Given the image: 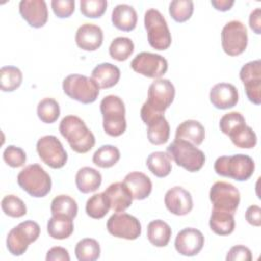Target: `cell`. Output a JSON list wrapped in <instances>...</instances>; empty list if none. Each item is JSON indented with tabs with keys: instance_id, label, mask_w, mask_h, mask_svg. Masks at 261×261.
I'll list each match as a JSON object with an SVG mask.
<instances>
[{
	"instance_id": "obj_48",
	"label": "cell",
	"mask_w": 261,
	"mask_h": 261,
	"mask_svg": "<svg viewBox=\"0 0 261 261\" xmlns=\"http://www.w3.org/2000/svg\"><path fill=\"white\" fill-rule=\"evenodd\" d=\"M246 220L253 226L261 225V208L258 205H251L248 207L246 214Z\"/></svg>"
},
{
	"instance_id": "obj_46",
	"label": "cell",
	"mask_w": 261,
	"mask_h": 261,
	"mask_svg": "<svg viewBox=\"0 0 261 261\" xmlns=\"http://www.w3.org/2000/svg\"><path fill=\"white\" fill-rule=\"evenodd\" d=\"M227 261H251L252 253L248 247L243 245H237L230 248L226 255Z\"/></svg>"
},
{
	"instance_id": "obj_4",
	"label": "cell",
	"mask_w": 261,
	"mask_h": 261,
	"mask_svg": "<svg viewBox=\"0 0 261 261\" xmlns=\"http://www.w3.org/2000/svg\"><path fill=\"white\" fill-rule=\"evenodd\" d=\"M214 170L218 175L245 181L253 175L255 163L250 156L245 154L221 156L215 160Z\"/></svg>"
},
{
	"instance_id": "obj_39",
	"label": "cell",
	"mask_w": 261,
	"mask_h": 261,
	"mask_svg": "<svg viewBox=\"0 0 261 261\" xmlns=\"http://www.w3.org/2000/svg\"><path fill=\"white\" fill-rule=\"evenodd\" d=\"M135 45L129 38L117 37L109 46V55L117 61L126 60L134 52Z\"/></svg>"
},
{
	"instance_id": "obj_30",
	"label": "cell",
	"mask_w": 261,
	"mask_h": 261,
	"mask_svg": "<svg viewBox=\"0 0 261 261\" xmlns=\"http://www.w3.org/2000/svg\"><path fill=\"white\" fill-rule=\"evenodd\" d=\"M147 238L155 247H165L171 238V228L168 223L161 219L152 220L147 226Z\"/></svg>"
},
{
	"instance_id": "obj_28",
	"label": "cell",
	"mask_w": 261,
	"mask_h": 261,
	"mask_svg": "<svg viewBox=\"0 0 261 261\" xmlns=\"http://www.w3.org/2000/svg\"><path fill=\"white\" fill-rule=\"evenodd\" d=\"M72 218L66 215H52L47 223V231L52 239L64 240L69 238L73 232Z\"/></svg>"
},
{
	"instance_id": "obj_2",
	"label": "cell",
	"mask_w": 261,
	"mask_h": 261,
	"mask_svg": "<svg viewBox=\"0 0 261 261\" xmlns=\"http://www.w3.org/2000/svg\"><path fill=\"white\" fill-rule=\"evenodd\" d=\"M175 89L167 79L155 80L148 89V98L141 108L142 120L155 115L163 114L174 100Z\"/></svg>"
},
{
	"instance_id": "obj_6",
	"label": "cell",
	"mask_w": 261,
	"mask_h": 261,
	"mask_svg": "<svg viewBox=\"0 0 261 261\" xmlns=\"http://www.w3.org/2000/svg\"><path fill=\"white\" fill-rule=\"evenodd\" d=\"M18 186L30 196L42 198L51 191V177L39 164L25 166L17 175Z\"/></svg>"
},
{
	"instance_id": "obj_11",
	"label": "cell",
	"mask_w": 261,
	"mask_h": 261,
	"mask_svg": "<svg viewBox=\"0 0 261 261\" xmlns=\"http://www.w3.org/2000/svg\"><path fill=\"white\" fill-rule=\"evenodd\" d=\"M37 152L41 160L51 168H62L67 162V153L55 136H44L37 142Z\"/></svg>"
},
{
	"instance_id": "obj_15",
	"label": "cell",
	"mask_w": 261,
	"mask_h": 261,
	"mask_svg": "<svg viewBox=\"0 0 261 261\" xmlns=\"http://www.w3.org/2000/svg\"><path fill=\"white\" fill-rule=\"evenodd\" d=\"M240 79L244 84L246 95L255 105L261 103V61L254 60L243 65Z\"/></svg>"
},
{
	"instance_id": "obj_41",
	"label": "cell",
	"mask_w": 261,
	"mask_h": 261,
	"mask_svg": "<svg viewBox=\"0 0 261 261\" xmlns=\"http://www.w3.org/2000/svg\"><path fill=\"white\" fill-rule=\"evenodd\" d=\"M1 208L5 215L19 218L27 214V206L24 202L14 195H7L1 201Z\"/></svg>"
},
{
	"instance_id": "obj_47",
	"label": "cell",
	"mask_w": 261,
	"mask_h": 261,
	"mask_svg": "<svg viewBox=\"0 0 261 261\" xmlns=\"http://www.w3.org/2000/svg\"><path fill=\"white\" fill-rule=\"evenodd\" d=\"M47 261H69L68 251L63 247H52L46 255Z\"/></svg>"
},
{
	"instance_id": "obj_27",
	"label": "cell",
	"mask_w": 261,
	"mask_h": 261,
	"mask_svg": "<svg viewBox=\"0 0 261 261\" xmlns=\"http://www.w3.org/2000/svg\"><path fill=\"white\" fill-rule=\"evenodd\" d=\"M102 182L101 173L95 168L85 166L79 169L75 174V185L77 190L83 194L97 191Z\"/></svg>"
},
{
	"instance_id": "obj_42",
	"label": "cell",
	"mask_w": 261,
	"mask_h": 261,
	"mask_svg": "<svg viewBox=\"0 0 261 261\" xmlns=\"http://www.w3.org/2000/svg\"><path fill=\"white\" fill-rule=\"evenodd\" d=\"M81 12L89 18L101 17L107 8L106 0H81Z\"/></svg>"
},
{
	"instance_id": "obj_22",
	"label": "cell",
	"mask_w": 261,
	"mask_h": 261,
	"mask_svg": "<svg viewBox=\"0 0 261 261\" xmlns=\"http://www.w3.org/2000/svg\"><path fill=\"white\" fill-rule=\"evenodd\" d=\"M122 182L126 186L135 200H144L148 198L152 192V181L150 177L140 171L127 173Z\"/></svg>"
},
{
	"instance_id": "obj_19",
	"label": "cell",
	"mask_w": 261,
	"mask_h": 261,
	"mask_svg": "<svg viewBox=\"0 0 261 261\" xmlns=\"http://www.w3.org/2000/svg\"><path fill=\"white\" fill-rule=\"evenodd\" d=\"M209 98L215 108L224 110L237 105L239 101V93L232 84L218 83L211 88Z\"/></svg>"
},
{
	"instance_id": "obj_32",
	"label": "cell",
	"mask_w": 261,
	"mask_h": 261,
	"mask_svg": "<svg viewBox=\"0 0 261 261\" xmlns=\"http://www.w3.org/2000/svg\"><path fill=\"white\" fill-rule=\"evenodd\" d=\"M146 165L148 169L157 177H165L171 171V160L166 152L156 151L152 152L147 160Z\"/></svg>"
},
{
	"instance_id": "obj_9",
	"label": "cell",
	"mask_w": 261,
	"mask_h": 261,
	"mask_svg": "<svg viewBox=\"0 0 261 261\" xmlns=\"http://www.w3.org/2000/svg\"><path fill=\"white\" fill-rule=\"evenodd\" d=\"M40 225L33 220H25L10 229L6 238V247L13 256H21L31 243L38 240Z\"/></svg>"
},
{
	"instance_id": "obj_5",
	"label": "cell",
	"mask_w": 261,
	"mask_h": 261,
	"mask_svg": "<svg viewBox=\"0 0 261 261\" xmlns=\"http://www.w3.org/2000/svg\"><path fill=\"white\" fill-rule=\"evenodd\" d=\"M170 160L190 172L199 171L205 164V154L195 145L185 140H174L167 148Z\"/></svg>"
},
{
	"instance_id": "obj_29",
	"label": "cell",
	"mask_w": 261,
	"mask_h": 261,
	"mask_svg": "<svg viewBox=\"0 0 261 261\" xmlns=\"http://www.w3.org/2000/svg\"><path fill=\"white\" fill-rule=\"evenodd\" d=\"M234 217L230 212L212 209L209 226L211 230L218 236L230 234L234 229Z\"/></svg>"
},
{
	"instance_id": "obj_31",
	"label": "cell",
	"mask_w": 261,
	"mask_h": 261,
	"mask_svg": "<svg viewBox=\"0 0 261 261\" xmlns=\"http://www.w3.org/2000/svg\"><path fill=\"white\" fill-rule=\"evenodd\" d=\"M227 136L231 140L232 144L239 148L252 149L257 144V136L255 132L249 125L241 123L232 128Z\"/></svg>"
},
{
	"instance_id": "obj_1",
	"label": "cell",
	"mask_w": 261,
	"mask_h": 261,
	"mask_svg": "<svg viewBox=\"0 0 261 261\" xmlns=\"http://www.w3.org/2000/svg\"><path fill=\"white\" fill-rule=\"evenodd\" d=\"M59 132L76 153H87L95 146V136L79 116L67 115L63 117L59 124Z\"/></svg>"
},
{
	"instance_id": "obj_43",
	"label": "cell",
	"mask_w": 261,
	"mask_h": 261,
	"mask_svg": "<svg viewBox=\"0 0 261 261\" xmlns=\"http://www.w3.org/2000/svg\"><path fill=\"white\" fill-rule=\"evenodd\" d=\"M3 160L7 165L13 168L22 166L27 161L25 152L16 146L9 145L3 151Z\"/></svg>"
},
{
	"instance_id": "obj_3",
	"label": "cell",
	"mask_w": 261,
	"mask_h": 261,
	"mask_svg": "<svg viewBox=\"0 0 261 261\" xmlns=\"http://www.w3.org/2000/svg\"><path fill=\"white\" fill-rule=\"evenodd\" d=\"M100 111L103 117L104 132L108 136L119 137L125 132V106L118 96L104 97L100 103Z\"/></svg>"
},
{
	"instance_id": "obj_36",
	"label": "cell",
	"mask_w": 261,
	"mask_h": 261,
	"mask_svg": "<svg viewBox=\"0 0 261 261\" xmlns=\"http://www.w3.org/2000/svg\"><path fill=\"white\" fill-rule=\"evenodd\" d=\"M110 205L104 192L93 195L86 203V213L94 219L103 218L108 213Z\"/></svg>"
},
{
	"instance_id": "obj_8",
	"label": "cell",
	"mask_w": 261,
	"mask_h": 261,
	"mask_svg": "<svg viewBox=\"0 0 261 261\" xmlns=\"http://www.w3.org/2000/svg\"><path fill=\"white\" fill-rule=\"evenodd\" d=\"M62 89L69 98L83 104H90L97 100L100 88L97 83L83 74H69L62 83Z\"/></svg>"
},
{
	"instance_id": "obj_10",
	"label": "cell",
	"mask_w": 261,
	"mask_h": 261,
	"mask_svg": "<svg viewBox=\"0 0 261 261\" xmlns=\"http://www.w3.org/2000/svg\"><path fill=\"white\" fill-rule=\"evenodd\" d=\"M221 46L229 56L242 54L248 46V33L245 24L240 20L227 22L221 31Z\"/></svg>"
},
{
	"instance_id": "obj_33",
	"label": "cell",
	"mask_w": 261,
	"mask_h": 261,
	"mask_svg": "<svg viewBox=\"0 0 261 261\" xmlns=\"http://www.w3.org/2000/svg\"><path fill=\"white\" fill-rule=\"evenodd\" d=\"M120 159V152L117 147L112 145H103L95 151L93 163L101 168H110Z\"/></svg>"
},
{
	"instance_id": "obj_23",
	"label": "cell",
	"mask_w": 261,
	"mask_h": 261,
	"mask_svg": "<svg viewBox=\"0 0 261 261\" xmlns=\"http://www.w3.org/2000/svg\"><path fill=\"white\" fill-rule=\"evenodd\" d=\"M148 125L147 137L151 144L153 145H163L165 144L170 135L169 123L164 117V114L154 115L144 121Z\"/></svg>"
},
{
	"instance_id": "obj_35",
	"label": "cell",
	"mask_w": 261,
	"mask_h": 261,
	"mask_svg": "<svg viewBox=\"0 0 261 261\" xmlns=\"http://www.w3.org/2000/svg\"><path fill=\"white\" fill-rule=\"evenodd\" d=\"M22 82V72L16 66H3L0 69V88L3 92H13Z\"/></svg>"
},
{
	"instance_id": "obj_18",
	"label": "cell",
	"mask_w": 261,
	"mask_h": 261,
	"mask_svg": "<svg viewBox=\"0 0 261 261\" xmlns=\"http://www.w3.org/2000/svg\"><path fill=\"white\" fill-rule=\"evenodd\" d=\"M19 13L35 29L44 27L48 20V8L44 0H21L19 2Z\"/></svg>"
},
{
	"instance_id": "obj_44",
	"label": "cell",
	"mask_w": 261,
	"mask_h": 261,
	"mask_svg": "<svg viewBox=\"0 0 261 261\" xmlns=\"http://www.w3.org/2000/svg\"><path fill=\"white\" fill-rule=\"evenodd\" d=\"M245 117L243 116L242 113L237 112V111H232V112H228L226 114H224L219 121V127L220 130L227 136V134L234 128L237 125L241 124V123H245Z\"/></svg>"
},
{
	"instance_id": "obj_24",
	"label": "cell",
	"mask_w": 261,
	"mask_h": 261,
	"mask_svg": "<svg viewBox=\"0 0 261 261\" xmlns=\"http://www.w3.org/2000/svg\"><path fill=\"white\" fill-rule=\"evenodd\" d=\"M113 25L123 32H130L135 30L138 21V15L135 8L128 4L116 5L111 14Z\"/></svg>"
},
{
	"instance_id": "obj_21",
	"label": "cell",
	"mask_w": 261,
	"mask_h": 261,
	"mask_svg": "<svg viewBox=\"0 0 261 261\" xmlns=\"http://www.w3.org/2000/svg\"><path fill=\"white\" fill-rule=\"evenodd\" d=\"M104 194L109 202L110 209L114 212H124L133 204V196L123 182L111 184Z\"/></svg>"
},
{
	"instance_id": "obj_13",
	"label": "cell",
	"mask_w": 261,
	"mask_h": 261,
	"mask_svg": "<svg viewBox=\"0 0 261 261\" xmlns=\"http://www.w3.org/2000/svg\"><path fill=\"white\" fill-rule=\"evenodd\" d=\"M107 230L110 234L133 241L142 232V226L138 218L125 212H116L107 220Z\"/></svg>"
},
{
	"instance_id": "obj_49",
	"label": "cell",
	"mask_w": 261,
	"mask_h": 261,
	"mask_svg": "<svg viewBox=\"0 0 261 261\" xmlns=\"http://www.w3.org/2000/svg\"><path fill=\"white\" fill-rule=\"evenodd\" d=\"M249 24L255 34L257 35L261 34V9L259 7L255 8L250 13Z\"/></svg>"
},
{
	"instance_id": "obj_40",
	"label": "cell",
	"mask_w": 261,
	"mask_h": 261,
	"mask_svg": "<svg viewBox=\"0 0 261 261\" xmlns=\"http://www.w3.org/2000/svg\"><path fill=\"white\" fill-rule=\"evenodd\" d=\"M194 12L192 0H173L169 4V14L176 22H185L191 18Z\"/></svg>"
},
{
	"instance_id": "obj_26",
	"label": "cell",
	"mask_w": 261,
	"mask_h": 261,
	"mask_svg": "<svg viewBox=\"0 0 261 261\" xmlns=\"http://www.w3.org/2000/svg\"><path fill=\"white\" fill-rule=\"evenodd\" d=\"M175 139L185 140L195 146H199L205 139V128L198 120H185L176 127Z\"/></svg>"
},
{
	"instance_id": "obj_14",
	"label": "cell",
	"mask_w": 261,
	"mask_h": 261,
	"mask_svg": "<svg viewBox=\"0 0 261 261\" xmlns=\"http://www.w3.org/2000/svg\"><path fill=\"white\" fill-rule=\"evenodd\" d=\"M130 67L134 71L150 77V79H161L168 68L167 60L155 53L141 52L132 60Z\"/></svg>"
},
{
	"instance_id": "obj_17",
	"label": "cell",
	"mask_w": 261,
	"mask_h": 261,
	"mask_svg": "<svg viewBox=\"0 0 261 261\" xmlns=\"http://www.w3.org/2000/svg\"><path fill=\"white\" fill-rule=\"evenodd\" d=\"M164 203L167 210L177 216L187 215L193 209V198L191 193L178 186L173 187L166 192Z\"/></svg>"
},
{
	"instance_id": "obj_50",
	"label": "cell",
	"mask_w": 261,
	"mask_h": 261,
	"mask_svg": "<svg viewBox=\"0 0 261 261\" xmlns=\"http://www.w3.org/2000/svg\"><path fill=\"white\" fill-rule=\"evenodd\" d=\"M234 4L233 0H212L211 5L219 11H227Z\"/></svg>"
},
{
	"instance_id": "obj_25",
	"label": "cell",
	"mask_w": 261,
	"mask_h": 261,
	"mask_svg": "<svg viewBox=\"0 0 261 261\" xmlns=\"http://www.w3.org/2000/svg\"><path fill=\"white\" fill-rule=\"evenodd\" d=\"M100 89H109L114 87L120 79L119 68L111 63L104 62L98 64L92 70L91 76Z\"/></svg>"
},
{
	"instance_id": "obj_12",
	"label": "cell",
	"mask_w": 261,
	"mask_h": 261,
	"mask_svg": "<svg viewBox=\"0 0 261 261\" xmlns=\"http://www.w3.org/2000/svg\"><path fill=\"white\" fill-rule=\"evenodd\" d=\"M209 198L213 204V209L222 210L234 214L237 211L241 196L239 190L226 181H216L210 189Z\"/></svg>"
},
{
	"instance_id": "obj_37",
	"label": "cell",
	"mask_w": 261,
	"mask_h": 261,
	"mask_svg": "<svg viewBox=\"0 0 261 261\" xmlns=\"http://www.w3.org/2000/svg\"><path fill=\"white\" fill-rule=\"evenodd\" d=\"M50 210L52 215L61 214L73 219L77 214V204L71 197L67 195H59L52 200Z\"/></svg>"
},
{
	"instance_id": "obj_20",
	"label": "cell",
	"mask_w": 261,
	"mask_h": 261,
	"mask_svg": "<svg viewBox=\"0 0 261 261\" xmlns=\"http://www.w3.org/2000/svg\"><path fill=\"white\" fill-rule=\"evenodd\" d=\"M103 43V31L94 23L82 24L75 33V44L85 51H95Z\"/></svg>"
},
{
	"instance_id": "obj_38",
	"label": "cell",
	"mask_w": 261,
	"mask_h": 261,
	"mask_svg": "<svg viewBox=\"0 0 261 261\" xmlns=\"http://www.w3.org/2000/svg\"><path fill=\"white\" fill-rule=\"evenodd\" d=\"M37 114L39 119L44 123L55 122L60 115V107L53 98L42 99L37 106Z\"/></svg>"
},
{
	"instance_id": "obj_34",
	"label": "cell",
	"mask_w": 261,
	"mask_h": 261,
	"mask_svg": "<svg viewBox=\"0 0 261 261\" xmlns=\"http://www.w3.org/2000/svg\"><path fill=\"white\" fill-rule=\"evenodd\" d=\"M75 257L79 261H95L100 257L101 249L95 239L86 238L77 242L74 248Z\"/></svg>"
},
{
	"instance_id": "obj_7",
	"label": "cell",
	"mask_w": 261,
	"mask_h": 261,
	"mask_svg": "<svg viewBox=\"0 0 261 261\" xmlns=\"http://www.w3.org/2000/svg\"><path fill=\"white\" fill-rule=\"evenodd\" d=\"M144 24L147 31L149 45L156 50H166L171 45V34L162 13L150 8L145 12Z\"/></svg>"
},
{
	"instance_id": "obj_45",
	"label": "cell",
	"mask_w": 261,
	"mask_h": 261,
	"mask_svg": "<svg viewBox=\"0 0 261 261\" xmlns=\"http://www.w3.org/2000/svg\"><path fill=\"white\" fill-rule=\"evenodd\" d=\"M75 3L73 0H52L51 7L54 14L59 18L69 17L74 11Z\"/></svg>"
},
{
	"instance_id": "obj_16",
	"label": "cell",
	"mask_w": 261,
	"mask_h": 261,
	"mask_svg": "<svg viewBox=\"0 0 261 261\" xmlns=\"http://www.w3.org/2000/svg\"><path fill=\"white\" fill-rule=\"evenodd\" d=\"M205 239L203 233L194 227L181 229L175 237L174 247L177 253L184 256H196L203 249Z\"/></svg>"
}]
</instances>
